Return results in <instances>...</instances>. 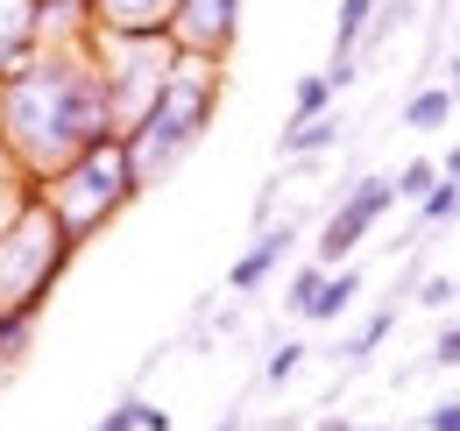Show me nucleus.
Returning <instances> with one entry per match:
<instances>
[{"instance_id": "2", "label": "nucleus", "mask_w": 460, "mask_h": 431, "mask_svg": "<svg viewBox=\"0 0 460 431\" xmlns=\"http://www.w3.org/2000/svg\"><path fill=\"white\" fill-rule=\"evenodd\" d=\"M213 113H220V64L177 57L171 78H164V92H156V107H149L135 128H128V135H120V142H128V156H135L142 191H149V184H164L177 163L206 142Z\"/></svg>"}, {"instance_id": "15", "label": "nucleus", "mask_w": 460, "mask_h": 431, "mask_svg": "<svg viewBox=\"0 0 460 431\" xmlns=\"http://www.w3.org/2000/svg\"><path fill=\"white\" fill-rule=\"evenodd\" d=\"M447 113H454V92H447V85H418V92L403 100V128H411V135H432V128H447Z\"/></svg>"}, {"instance_id": "3", "label": "nucleus", "mask_w": 460, "mask_h": 431, "mask_svg": "<svg viewBox=\"0 0 460 431\" xmlns=\"http://www.w3.org/2000/svg\"><path fill=\"white\" fill-rule=\"evenodd\" d=\"M71 262H78V241L58 226L50 198L22 184L14 206L0 213V312H43Z\"/></svg>"}, {"instance_id": "29", "label": "nucleus", "mask_w": 460, "mask_h": 431, "mask_svg": "<svg viewBox=\"0 0 460 431\" xmlns=\"http://www.w3.org/2000/svg\"><path fill=\"white\" fill-rule=\"evenodd\" d=\"M447 92H454V100H460V57H454V64H447Z\"/></svg>"}, {"instance_id": "31", "label": "nucleus", "mask_w": 460, "mask_h": 431, "mask_svg": "<svg viewBox=\"0 0 460 431\" xmlns=\"http://www.w3.org/2000/svg\"><path fill=\"white\" fill-rule=\"evenodd\" d=\"M447 184H454V191H460V170H454V177H447Z\"/></svg>"}, {"instance_id": "30", "label": "nucleus", "mask_w": 460, "mask_h": 431, "mask_svg": "<svg viewBox=\"0 0 460 431\" xmlns=\"http://www.w3.org/2000/svg\"><path fill=\"white\" fill-rule=\"evenodd\" d=\"M213 431H248V425H241V410H227V418H220Z\"/></svg>"}, {"instance_id": "11", "label": "nucleus", "mask_w": 460, "mask_h": 431, "mask_svg": "<svg viewBox=\"0 0 460 431\" xmlns=\"http://www.w3.org/2000/svg\"><path fill=\"white\" fill-rule=\"evenodd\" d=\"M341 142H347V120H341V113L290 120L284 135H277V149H284V156H326V149H341Z\"/></svg>"}, {"instance_id": "17", "label": "nucleus", "mask_w": 460, "mask_h": 431, "mask_svg": "<svg viewBox=\"0 0 460 431\" xmlns=\"http://www.w3.org/2000/svg\"><path fill=\"white\" fill-rule=\"evenodd\" d=\"M36 319H43V312H0V368H14V361L29 354V339H36Z\"/></svg>"}, {"instance_id": "23", "label": "nucleus", "mask_w": 460, "mask_h": 431, "mask_svg": "<svg viewBox=\"0 0 460 431\" xmlns=\"http://www.w3.org/2000/svg\"><path fill=\"white\" fill-rule=\"evenodd\" d=\"M432 368H460V319H447L432 332Z\"/></svg>"}, {"instance_id": "22", "label": "nucleus", "mask_w": 460, "mask_h": 431, "mask_svg": "<svg viewBox=\"0 0 460 431\" xmlns=\"http://www.w3.org/2000/svg\"><path fill=\"white\" fill-rule=\"evenodd\" d=\"M418 304H425V312H454V304H460L454 276H425V283H418Z\"/></svg>"}, {"instance_id": "21", "label": "nucleus", "mask_w": 460, "mask_h": 431, "mask_svg": "<svg viewBox=\"0 0 460 431\" xmlns=\"http://www.w3.org/2000/svg\"><path fill=\"white\" fill-rule=\"evenodd\" d=\"M297 368H305V347H297V339H284V347H270V361H262V382H270V389H284Z\"/></svg>"}, {"instance_id": "1", "label": "nucleus", "mask_w": 460, "mask_h": 431, "mask_svg": "<svg viewBox=\"0 0 460 431\" xmlns=\"http://www.w3.org/2000/svg\"><path fill=\"white\" fill-rule=\"evenodd\" d=\"M114 135L120 128L93 43H36L0 78V149L14 163V177L36 191Z\"/></svg>"}, {"instance_id": "8", "label": "nucleus", "mask_w": 460, "mask_h": 431, "mask_svg": "<svg viewBox=\"0 0 460 431\" xmlns=\"http://www.w3.org/2000/svg\"><path fill=\"white\" fill-rule=\"evenodd\" d=\"M177 0H93V36L107 43H171Z\"/></svg>"}, {"instance_id": "9", "label": "nucleus", "mask_w": 460, "mask_h": 431, "mask_svg": "<svg viewBox=\"0 0 460 431\" xmlns=\"http://www.w3.org/2000/svg\"><path fill=\"white\" fill-rule=\"evenodd\" d=\"M290 248H297V219H270V226H255V241L234 255V269H227V290H234V297H255V290L290 262Z\"/></svg>"}, {"instance_id": "32", "label": "nucleus", "mask_w": 460, "mask_h": 431, "mask_svg": "<svg viewBox=\"0 0 460 431\" xmlns=\"http://www.w3.org/2000/svg\"><path fill=\"white\" fill-rule=\"evenodd\" d=\"M454 290H460V276H454Z\"/></svg>"}, {"instance_id": "4", "label": "nucleus", "mask_w": 460, "mask_h": 431, "mask_svg": "<svg viewBox=\"0 0 460 431\" xmlns=\"http://www.w3.org/2000/svg\"><path fill=\"white\" fill-rule=\"evenodd\" d=\"M43 198H50V213H58V226L85 248L100 226H114L135 198H142V177H135V156H128V142H100V149H85V156L71 163V170H58L50 184H43Z\"/></svg>"}, {"instance_id": "20", "label": "nucleus", "mask_w": 460, "mask_h": 431, "mask_svg": "<svg viewBox=\"0 0 460 431\" xmlns=\"http://www.w3.org/2000/svg\"><path fill=\"white\" fill-rule=\"evenodd\" d=\"M432 184H439V163H425V156H418V163H403V170H397V206H403V198L418 206V198H425Z\"/></svg>"}, {"instance_id": "16", "label": "nucleus", "mask_w": 460, "mask_h": 431, "mask_svg": "<svg viewBox=\"0 0 460 431\" xmlns=\"http://www.w3.org/2000/svg\"><path fill=\"white\" fill-rule=\"evenodd\" d=\"M333 78L326 71H312V78H297V92H290V120H319V113H333Z\"/></svg>"}, {"instance_id": "13", "label": "nucleus", "mask_w": 460, "mask_h": 431, "mask_svg": "<svg viewBox=\"0 0 460 431\" xmlns=\"http://www.w3.org/2000/svg\"><path fill=\"white\" fill-rule=\"evenodd\" d=\"M361 297V269L347 262V269H326V283H319V297H312V312H305V325H333Z\"/></svg>"}, {"instance_id": "7", "label": "nucleus", "mask_w": 460, "mask_h": 431, "mask_svg": "<svg viewBox=\"0 0 460 431\" xmlns=\"http://www.w3.org/2000/svg\"><path fill=\"white\" fill-rule=\"evenodd\" d=\"M234 36H241V0H177L171 50L199 57V64H227Z\"/></svg>"}, {"instance_id": "14", "label": "nucleus", "mask_w": 460, "mask_h": 431, "mask_svg": "<svg viewBox=\"0 0 460 431\" xmlns=\"http://www.w3.org/2000/svg\"><path fill=\"white\" fill-rule=\"evenodd\" d=\"M397 312H403V304H376L368 319L354 325V339H341V361H347V368H361V361H368V354H376V347L390 339V325H397Z\"/></svg>"}, {"instance_id": "6", "label": "nucleus", "mask_w": 460, "mask_h": 431, "mask_svg": "<svg viewBox=\"0 0 460 431\" xmlns=\"http://www.w3.org/2000/svg\"><path fill=\"white\" fill-rule=\"evenodd\" d=\"M397 206V177H354L341 198H333V213L319 219V248H312V262L319 269H347L354 262V248L376 233V219Z\"/></svg>"}, {"instance_id": "26", "label": "nucleus", "mask_w": 460, "mask_h": 431, "mask_svg": "<svg viewBox=\"0 0 460 431\" xmlns=\"http://www.w3.org/2000/svg\"><path fill=\"white\" fill-rule=\"evenodd\" d=\"M142 431H171V410H156V403H142Z\"/></svg>"}, {"instance_id": "18", "label": "nucleus", "mask_w": 460, "mask_h": 431, "mask_svg": "<svg viewBox=\"0 0 460 431\" xmlns=\"http://www.w3.org/2000/svg\"><path fill=\"white\" fill-rule=\"evenodd\" d=\"M454 219H460V191L439 177V184L418 198V233H432V226H454Z\"/></svg>"}, {"instance_id": "12", "label": "nucleus", "mask_w": 460, "mask_h": 431, "mask_svg": "<svg viewBox=\"0 0 460 431\" xmlns=\"http://www.w3.org/2000/svg\"><path fill=\"white\" fill-rule=\"evenodd\" d=\"M368 29H376V0H341V22H333V64H361Z\"/></svg>"}, {"instance_id": "10", "label": "nucleus", "mask_w": 460, "mask_h": 431, "mask_svg": "<svg viewBox=\"0 0 460 431\" xmlns=\"http://www.w3.org/2000/svg\"><path fill=\"white\" fill-rule=\"evenodd\" d=\"M43 43V0H0V78Z\"/></svg>"}, {"instance_id": "27", "label": "nucleus", "mask_w": 460, "mask_h": 431, "mask_svg": "<svg viewBox=\"0 0 460 431\" xmlns=\"http://www.w3.org/2000/svg\"><path fill=\"white\" fill-rule=\"evenodd\" d=\"M312 431H390V425H347V418H319Z\"/></svg>"}, {"instance_id": "24", "label": "nucleus", "mask_w": 460, "mask_h": 431, "mask_svg": "<svg viewBox=\"0 0 460 431\" xmlns=\"http://www.w3.org/2000/svg\"><path fill=\"white\" fill-rule=\"evenodd\" d=\"M425 431H460V396L454 403H432V410H425Z\"/></svg>"}, {"instance_id": "5", "label": "nucleus", "mask_w": 460, "mask_h": 431, "mask_svg": "<svg viewBox=\"0 0 460 431\" xmlns=\"http://www.w3.org/2000/svg\"><path fill=\"white\" fill-rule=\"evenodd\" d=\"M93 57H100V78H107L114 128L128 135L142 113L156 107V92H164V78H171L177 50L171 43H107V36H93Z\"/></svg>"}, {"instance_id": "19", "label": "nucleus", "mask_w": 460, "mask_h": 431, "mask_svg": "<svg viewBox=\"0 0 460 431\" xmlns=\"http://www.w3.org/2000/svg\"><path fill=\"white\" fill-rule=\"evenodd\" d=\"M319 283H326V269H319V262H297V276H290V297H284V312H290V319H305V312H312Z\"/></svg>"}, {"instance_id": "25", "label": "nucleus", "mask_w": 460, "mask_h": 431, "mask_svg": "<svg viewBox=\"0 0 460 431\" xmlns=\"http://www.w3.org/2000/svg\"><path fill=\"white\" fill-rule=\"evenodd\" d=\"M14 191H22V177H14V163H7V149H0V213L14 206Z\"/></svg>"}, {"instance_id": "28", "label": "nucleus", "mask_w": 460, "mask_h": 431, "mask_svg": "<svg viewBox=\"0 0 460 431\" xmlns=\"http://www.w3.org/2000/svg\"><path fill=\"white\" fill-rule=\"evenodd\" d=\"M454 170H460V135L447 142V156H439V177H454Z\"/></svg>"}]
</instances>
